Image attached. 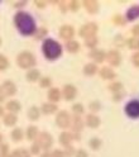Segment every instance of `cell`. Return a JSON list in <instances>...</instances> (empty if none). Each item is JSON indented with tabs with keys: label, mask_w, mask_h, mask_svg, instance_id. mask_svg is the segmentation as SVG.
<instances>
[{
	"label": "cell",
	"mask_w": 139,
	"mask_h": 157,
	"mask_svg": "<svg viewBox=\"0 0 139 157\" xmlns=\"http://www.w3.org/2000/svg\"><path fill=\"white\" fill-rule=\"evenodd\" d=\"M37 143H38L39 147H42L43 150H48L49 147L52 146V143H53V138H52V136L49 134L48 132H43V133L39 134Z\"/></svg>",
	"instance_id": "5b68a950"
},
{
	"label": "cell",
	"mask_w": 139,
	"mask_h": 157,
	"mask_svg": "<svg viewBox=\"0 0 139 157\" xmlns=\"http://www.w3.org/2000/svg\"><path fill=\"white\" fill-rule=\"evenodd\" d=\"M17 62H18L19 67H22V68H29V67H32L36 63V58H34V56L31 52L24 51L22 53H19V56L17 58Z\"/></svg>",
	"instance_id": "3957f363"
},
{
	"label": "cell",
	"mask_w": 139,
	"mask_h": 157,
	"mask_svg": "<svg viewBox=\"0 0 139 157\" xmlns=\"http://www.w3.org/2000/svg\"><path fill=\"white\" fill-rule=\"evenodd\" d=\"M6 108H8L9 112L14 114V113L21 110V104H19V101H17V100H10V101H8Z\"/></svg>",
	"instance_id": "d6986e66"
},
{
	"label": "cell",
	"mask_w": 139,
	"mask_h": 157,
	"mask_svg": "<svg viewBox=\"0 0 139 157\" xmlns=\"http://www.w3.org/2000/svg\"><path fill=\"white\" fill-rule=\"evenodd\" d=\"M126 44L130 50H139V38H135V37L129 38L126 41Z\"/></svg>",
	"instance_id": "484cf974"
},
{
	"label": "cell",
	"mask_w": 139,
	"mask_h": 157,
	"mask_svg": "<svg viewBox=\"0 0 139 157\" xmlns=\"http://www.w3.org/2000/svg\"><path fill=\"white\" fill-rule=\"evenodd\" d=\"M10 157H29V155L25 150H15V151H13Z\"/></svg>",
	"instance_id": "4dcf8cb0"
},
{
	"label": "cell",
	"mask_w": 139,
	"mask_h": 157,
	"mask_svg": "<svg viewBox=\"0 0 139 157\" xmlns=\"http://www.w3.org/2000/svg\"><path fill=\"white\" fill-rule=\"evenodd\" d=\"M41 157H51V153H48V152H44L43 155H41Z\"/></svg>",
	"instance_id": "f907efd6"
},
{
	"label": "cell",
	"mask_w": 139,
	"mask_h": 157,
	"mask_svg": "<svg viewBox=\"0 0 139 157\" xmlns=\"http://www.w3.org/2000/svg\"><path fill=\"white\" fill-rule=\"evenodd\" d=\"M57 110V105L56 104H52V103H44L42 105V112L44 114H52L53 112Z\"/></svg>",
	"instance_id": "44dd1931"
},
{
	"label": "cell",
	"mask_w": 139,
	"mask_h": 157,
	"mask_svg": "<svg viewBox=\"0 0 139 157\" xmlns=\"http://www.w3.org/2000/svg\"><path fill=\"white\" fill-rule=\"evenodd\" d=\"M39 148H41V147L38 146V143H34V144H32L31 151H32V153H33V155H37V153L39 152Z\"/></svg>",
	"instance_id": "7bdbcfd3"
},
{
	"label": "cell",
	"mask_w": 139,
	"mask_h": 157,
	"mask_svg": "<svg viewBox=\"0 0 139 157\" xmlns=\"http://www.w3.org/2000/svg\"><path fill=\"white\" fill-rule=\"evenodd\" d=\"M122 96H123V91H120V93H115V94L113 95V99H114V100H120V99H122Z\"/></svg>",
	"instance_id": "7dc6e473"
},
{
	"label": "cell",
	"mask_w": 139,
	"mask_h": 157,
	"mask_svg": "<svg viewBox=\"0 0 139 157\" xmlns=\"http://www.w3.org/2000/svg\"><path fill=\"white\" fill-rule=\"evenodd\" d=\"M76 157H88V156H87V152L85 150H78L76 152Z\"/></svg>",
	"instance_id": "ee69618b"
},
{
	"label": "cell",
	"mask_w": 139,
	"mask_h": 157,
	"mask_svg": "<svg viewBox=\"0 0 139 157\" xmlns=\"http://www.w3.org/2000/svg\"><path fill=\"white\" fill-rule=\"evenodd\" d=\"M34 3H36V5L38 8H44L46 6V3L44 2H39V0H37V2H34Z\"/></svg>",
	"instance_id": "c3c4849f"
},
{
	"label": "cell",
	"mask_w": 139,
	"mask_h": 157,
	"mask_svg": "<svg viewBox=\"0 0 139 157\" xmlns=\"http://www.w3.org/2000/svg\"><path fill=\"white\" fill-rule=\"evenodd\" d=\"M72 110H73V113L76 115H80V114L84 113V106L81 104H73L72 105Z\"/></svg>",
	"instance_id": "836d02e7"
},
{
	"label": "cell",
	"mask_w": 139,
	"mask_h": 157,
	"mask_svg": "<svg viewBox=\"0 0 139 157\" xmlns=\"http://www.w3.org/2000/svg\"><path fill=\"white\" fill-rule=\"evenodd\" d=\"M56 123L58 127H61V128H67V127H70V123H71L70 114L66 110L59 112L57 114V118H56Z\"/></svg>",
	"instance_id": "52a82bcc"
},
{
	"label": "cell",
	"mask_w": 139,
	"mask_h": 157,
	"mask_svg": "<svg viewBox=\"0 0 139 157\" xmlns=\"http://www.w3.org/2000/svg\"><path fill=\"white\" fill-rule=\"evenodd\" d=\"M90 109L95 113V112H97L99 109H100V103L99 101H92L91 104H90Z\"/></svg>",
	"instance_id": "f35d334b"
},
{
	"label": "cell",
	"mask_w": 139,
	"mask_h": 157,
	"mask_svg": "<svg viewBox=\"0 0 139 157\" xmlns=\"http://www.w3.org/2000/svg\"><path fill=\"white\" fill-rule=\"evenodd\" d=\"M28 117H29V119L37 121L38 118H39V109H38L37 106H32L31 109L28 110Z\"/></svg>",
	"instance_id": "4316f807"
},
{
	"label": "cell",
	"mask_w": 139,
	"mask_h": 157,
	"mask_svg": "<svg viewBox=\"0 0 139 157\" xmlns=\"http://www.w3.org/2000/svg\"><path fill=\"white\" fill-rule=\"evenodd\" d=\"M109 89H110L114 94L120 93V91H123V85H122V82H111L109 85Z\"/></svg>",
	"instance_id": "f546056e"
},
{
	"label": "cell",
	"mask_w": 139,
	"mask_h": 157,
	"mask_svg": "<svg viewBox=\"0 0 139 157\" xmlns=\"http://www.w3.org/2000/svg\"><path fill=\"white\" fill-rule=\"evenodd\" d=\"M84 72L87 75V76H91V75H95L97 72V66L95 63H87L85 67H84Z\"/></svg>",
	"instance_id": "603a6c76"
},
{
	"label": "cell",
	"mask_w": 139,
	"mask_h": 157,
	"mask_svg": "<svg viewBox=\"0 0 139 157\" xmlns=\"http://www.w3.org/2000/svg\"><path fill=\"white\" fill-rule=\"evenodd\" d=\"M70 8L72 9V10H77L78 9V2H71V4H70Z\"/></svg>",
	"instance_id": "bcb514c9"
},
{
	"label": "cell",
	"mask_w": 139,
	"mask_h": 157,
	"mask_svg": "<svg viewBox=\"0 0 139 157\" xmlns=\"http://www.w3.org/2000/svg\"><path fill=\"white\" fill-rule=\"evenodd\" d=\"M44 34H47V29L46 28H41L38 31V34H37V38H41L42 36H44Z\"/></svg>",
	"instance_id": "f6af8a7d"
},
{
	"label": "cell",
	"mask_w": 139,
	"mask_h": 157,
	"mask_svg": "<svg viewBox=\"0 0 139 157\" xmlns=\"http://www.w3.org/2000/svg\"><path fill=\"white\" fill-rule=\"evenodd\" d=\"M0 43H2V39H0Z\"/></svg>",
	"instance_id": "db71d44e"
},
{
	"label": "cell",
	"mask_w": 139,
	"mask_h": 157,
	"mask_svg": "<svg viewBox=\"0 0 139 157\" xmlns=\"http://www.w3.org/2000/svg\"><path fill=\"white\" fill-rule=\"evenodd\" d=\"M75 34V29L71 25H62L59 28V36L63 39H71Z\"/></svg>",
	"instance_id": "30bf717a"
},
{
	"label": "cell",
	"mask_w": 139,
	"mask_h": 157,
	"mask_svg": "<svg viewBox=\"0 0 139 157\" xmlns=\"http://www.w3.org/2000/svg\"><path fill=\"white\" fill-rule=\"evenodd\" d=\"M2 141H3V136L0 134V143H2Z\"/></svg>",
	"instance_id": "f5cc1de1"
},
{
	"label": "cell",
	"mask_w": 139,
	"mask_h": 157,
	"mask_svg": "<svg viewBox=\"0 0 139 157\" xmlns=\"http://www.w3.org/2000/svg\"><path fill=\"white\" fill-rule=\"evenodd\" d=\"M8 144H3L2 148H0V157H10V155H8Z\"/></svg>",
	"instance_id": "8d00e7d4"
},
{
	"label": "cell",
	"mask_w": 139,
	"mask_h": 157,
	"mask_svg": "<svg viewBox=\"0 0 139 157\" xmlns=\"http://www.w3.org/2000/svg\"><path fill=\"white\" fill-rule=\"evenodd\" d=\"M3 114H4V112H3V108L0 106V115H3Z\"/></svg>",
	"instance_id": "816d5d0a"
},
{
	"label": "cell",
	"mask_w": 139,
	"mask_h": 157,
	"mask_svg": "<svg viewBox=\"0 0 139 157\" xmlns=\"http://www.w3.org/2000/svg\"><path fill=\"white\" fill-rule=\"evenodd\" d=\"M51 157H65V153L59 150H54L52 153H51Z\"/></svg>",
	"instance_id": "60d3db41"
},
{
	"label": "cell",
	"mask_w": 139,
	"mask_h": 157,
	"mask_svg": "<svg viewBox=\"0 0 139 157\" xmlns=\"http://www.w3.org/2000/svg\"><path fill=\"white\" fill-rule=\"evenodd\" d=\"M132 61H133V63H134L137 67H139V51H138L137 53H134V55H133Z\"/></svg>",
	"instance_id": "ab89813d"
},
{
	"label": "cell",
	"mask_w": 139,
	"mask_h": 157,
	"mask_svg": "<svg viewBox=\"0 0 139 157\" xmlns=\"http://www.w3.org/2000/svg\"><path fill=\"white\" fill-rule=\"evenodd\" d=\"M125 113L130 118H139V100L129 101L125 106Z\"/></svg>",
	"instance_id": "8992f818"
},
{
	"label": "cell",
	"mask_w": 139,
	"mask_h": 157,
	"mask_svg": "<svg viewBox=\"0 0 139 157\" xmlns=\"http://www.w3.org/2000/svg\"><path fill=\"white\" fill-rule=\"evenodd\" d=\"M27 78H28V81H37L38 78H39V71L38 70H31V71H28L27 74Z\"/></svg>",
	"instance_id": "f1b7e54d"
},
{
	"label": "cell",
	"mask_w": 139,
	"mask_h": 157,
	"mask_svg": "<svg viewBox=\"0 0 139 157\" xmlns=\"http://www.w3.org/2000/svg\"><path fill=\"white\" fill-rule=\"evenodd\" d=\"M4 98H5V95H4L3 90H2V87H0V103H2V101L4 100Z\"/></svg>",
	"instance_id": "681fc988"
},
{
	"label": "cell",
	"mask_w": 139,
	"mask_h": 157,
	"mask_svg": "<svg viewBox=\"0 0 139 157\" xmlns=\"http://www.w3.org/2000/svg\"><path fill=\"white\" fill-rule=\"evenodd\" d=\"M72 134L71 133H67V132H63V133H61V136H59V142H61V144L62 146H65V147H68L70 146V143H71V141H72Z\"/></svg>",
	"instance_id": "ac0fdd59"
},
{
	"label": "cell",
	"mask_w": 139,
	"mask_h": 157,
	"mask_svg": "<svg viewBox=\"0 0 139 157\" xmlns=\"http://www.w3.org/2000/svg\"><path fill=\"white\" fill-rule=\"evenodd\" d=\"M9 66V61L8 58L3 55H0V70H5V68Z\"/></svg>",
	"instance_id": "d6a6232c"
},
{
	"label": "cell",
	"mask_w": 139,
	"mask_h": 157,
	"mask_svg": "<svg viewBox=\"0 0 139 157\" xmlns=\"http://www.w3.org/2000/svg\"><path fill=\"white\" fill-rule=\"evenodd\" d=\"M139 17V5H134L132 8H129V10L126 12V19L128 21H134Z\"/></svg>",
	"instance_id": "e0dca14e"
},
{
	"label": "cell",
	"mask_w": 139,
	"mask_h": 157,
	"mask_svg": "<svg viewBox=\"0 0 139 157\" xmlns=\"http://www.w3.org/2000/svg\"><path fill=\"white\" fill-rule=\"evenodd\" d=\"M96 32H97V25L95 23H86L85 25H82L80 28V36L82 38L95 37Z\"/></svg>",
	"instance_id": "277c9868"
},
{
	"label": "cell",
	"mask_w": 139,
	"mask_h": 157,
	"mask_svg": "<svg viewBox=\"0 0 139 157\" xmlns=\"http://www.w3.org/2000/svg\"><path fill=\"white\" fill-rule=\"evenodd\" d=\"M132 33H133V36H134L135 38L139 37V24H137V25H134V27L132 28Z\"/></svg>",
	"instance_id": "b9f144b4"
},
{
	"label": "cell",
	"mask_w": 139,
	"mask_h": 157,
	"mask_svg": "<svg viewBox=\"0 0 139 157\" xmlns=\"http://www.w3.org/2000/svg\"><path fill=\"white\" fill-rule=\"evenodd\" d=\"M14 22H15V25L18 27V29L23 34L29 36V34L34 33V29H36L34 21H33V18L29 14H27V13H18L15 15V18H14Z\"/></svg>",
	"instance_id": "6da1fadb"
},
{
	"label": "cell",
	"mask_w": 139,
	"mask_h": 157,
	"mask_svg": "<svg viewBox=\"0 0 139 157\" xmlns=\"http://www.w3.org/2000/svg\"><path fill=\"white\" fill-rule=\"evenodd\" d=\"M78 50H80V43L76 42V41H70L67 43V51L71 52V53H76L78 52Z\"/></svg>",
	"instance_id": "d4e9b609"
},
{
	"label": "cell",
	"mask_w": 139,
	"mask_h": 157,
	"mask_svg": "<svg viewBox=\"0 0 139 157\" xmlns=\"http://www.w3.org/2000/svg\"><path fill=\"white\" fill-rule=\"evenodd\" d=\"M12 140L15 141V142H19L23 140V131L21 128H15L13 132H12Z\"/></svg>",
	"instance_id": "83f0119b"
},
{
	"label": "cell",
	"mask_w": 139,
	"mask_h": 157,
	"mask_svg": "<svg viewBox=\"0 0 139 157\" xmlns=\"http://www.w3.org/2000/svg\"><path fill=\"white\" fill-rule=\"evenodd\" d=\"M86 124L91 128H97L100 125V118H99L96 114H88L87 118H86Z\"/></svg>",
	"instance_id": "4fadbf2b"
},
{
	"label": "cell",
	"mask_w": 139,
	"mask_h": 157,
	"mask_svg": "<svg viewBox=\"0 0 139 157\" xmlns=\"http://www.w3.org/2000/svg\"><path fill=\"white\" fill-rule=\"evenodd\" d=\"M100 146H101V141L99 140V138L90 140V147H91L92 150H99V148H100Z\"/></svg>",
	"instance_id": "1f68e13d"
},
{
	"label": "cell",
	"mask_w": 139,
	"mask_h": 157,
	"mask_svg": "<svg viewBox=\"0 0 139 157\" xmlns=\"http://www.w3.org/2000/svg\"><path fill=\"white\" fill-rule=\"evenodd\" d=\"M90 57L94 58V61L97 63H101L104 62V60L106 58V53L103 50H92L90 53Z\"/></svg>",
	"instance_id": "7c38bea8"
},
{
	"label": "cell",
	"mask_w": 139,
	"mask_h": 157,
	"mask_svg": "<svg viewBox=\"0 0 139 157\" xmlns=\"http://www.w3.org/2000/svg\"><path fill=\"white\" fill-rule=\"evenodd\" d=\"M17 121H18V118H17V115L13 114V113H9V114H6V115L4 117V123H5V125H8V127L14 125V124L17 123Z\"/></svg>",
	"instance_id": "7402d4cb"
},
{
	"label": "cell",
	"mask_w": 139,
	"mask_h": 157,
	"mask_svg": "<svg viewBox=\"0 0 139 157\" xmlns=\"http://www.w3.org/2000/svg\"><path fill=\"white\" fill-rule=\"evenodd\" d=\"M113 22L116 23L118 25H125V24H126V23H125L126 21H125L123 17H120V15H115V17L113 18Z\"/></svg>",
	"instance_id": "e575fe53"
},
{
	"label": "cell",
	"mask_w": 139,
	"mask_h": 157,
	"mask_svg": "<svg viewBox=\"0 0 139 157\" xmlns=\"http://www.w3.org/2000/svg\"><path fill=\"white\" fill-rule=\"evenodd\" d=\"M48 99L53 101V103H57L59 99H61V91H59L57 87H52V89H49L48 91Z\"/></svg>",
	"instance_id": "2e32d148"
},
{
	"label": "cell",
	"mask_w": 139,
	"mask_h": 157,
	"mask_svg": "<svg viewBox=\"0 0 139 157\" xmlns=\"http://www.w3.org/2000/svg\"><path fill=\"white\" fill-rule=\"evenodd\" d=\"M100 76L104 78V80H113V78L116 76V74L110 67H103L100 70Z\"/></svg>",
	"instance_id": "9a60e30c"
},
{
	"label": "cell",
	"mask_w": 139,
	"mask_h": 157,
	"mask_svg": "<svg viewBox=\"0 0 139 157\" xmlns=\"http://www.w3.org/2000/svg\"><path fill=\"white\" fill-rule=\"evenodd\" d=\"M82 127H84V122L81 121V118L78 115L73 117V119H72V128H73V131L80 132L82 129Z\"/></svg>",
	"instance_id": "ffe728a7"
},
{
	"label": "cell",
	"mask_w": 139,
	"mask_h": 157,
	"mask_svg": "<svg viewBox=\"0 0 139 157\" xmlns=\"http://www.w3.org/2000/svg\"><path fill=\"white\" fill-rule=\"evenodd\" d=\"M96 44H97V38H96V37L86 38V46H87V47H95Z\"/></svg>",
	"instance_id": "d590c367"
},
{
	"label": "cell",
	"mask_w": 139,
	"mask_h": 157,
	"mask_svg": "<svg viewBox=\"0 0 139 157\" xmlns=\"http://www.w3.org/2000/svg\"><path fill=\"white\" fill-rule=\"evenodd\" d=\"M39 85H41L42 87L49 86V85H51V78H49V77H43L42 80H41V84H39Z\"/></svg>",
	"instance_id": "74e56055"
},
{
	"label": "cell",
	"mask_w": 139,
	"mask_h": 157,
	"mask_svg": "<svg viewBox=\"0 0 139 157\" xmlns=\"http://www.w3.org/2000/svg\"><path fill=\"white\" fill-rule=\"evenodd\" d=\"M2 90L4 93V95H8V96H12L17 93V86L13 81H5L2 86Z\"/></svg>",
	"instance_id": "8fae6325"
},
{
	"label": "cell",
	"mask_w": 139,
	"mask_h": 157,
	"mask_svg": "<svg viewBox=\"0 0 139 157\" xmlns=\"http://www.w3.org/2000/svg\"><path fill=\"white\" fill-rule=\"evenodd\" d=\"M84 6L87 9V12L90 14H95L99 10V3L97 2H92V0H85Z\"/></svg>",
	"instance_id": "5bb4252c"
},
{
	"label": "cell",
	"mask_w": 139,
	"mask_h": 157,
	"mask_svg": "<svg viewBox=\"0 0 139 157\" xmlns=\"http://www.w3.org/2000/svg\"><path fill=\"white\" fill-rule=\"evenodd\" d=\"M62 94H63V98H65L66 100H72V99H75V98H76L77 90H76V87H75L73 85L67 84V85H65V87H63Z\"/></svg>",
	"instance_id": "9c48e42d"
},
{
	"label": "cell",
	"mask_w": 139,
	"mask_h": 157,
	"mask_svg": "<svg viewBox=\"0 0 139 157\" xmlns=\"http://www.w3.org/2000/svg\"><path fill=\"white\" fill-rule=\"evenodd\" d=\"M42 50H43L44 56L48 58V60H56L57 57L61 56L62 47L58 42L53 41V39H46L43 42Z\"/></svg>",
	"instance_id": "7a4b0ae2"
},
{
	"label": "cell",
	"mask_w": 139,
	"mask_h": 157,
	"mask_svg": "<svg viewBox=\"0 0 139 157\" xmlns=\"http://www.w3.org/2000/svg\"><path fill=\"white\" fill-rule=\"evenodd\" d=\"M106 58H107L109 63H110L111 66H119V65H120V62H122V56H120V53H119L116 50L109 51L107 55H106Z\"/></svg>",
	"instance_id": "ba28073f"
},
{
	"label": "cell",
	"mask_w": 139,
	"mask_h": 157,
	"mask_svg": "<svg viewBox=\"0 0 139 157\" xmlns=\"http://www.w3.org/2000/svg\"><path fill=\"white\" fill-rule=\"evenodd\" d=\"M37 136H38V128H37L36 125H31V127L28 128V131H27V137H28V140L33 141V140L37 138Z\"/></svg>",
	"instance_id": "cb8c5ba5"
}]
</instances>
